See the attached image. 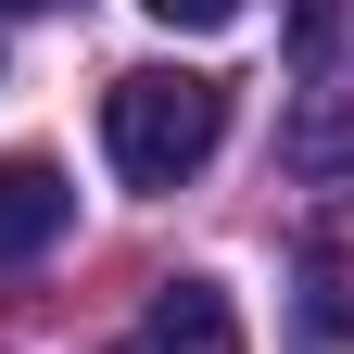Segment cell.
Returning a JSON list of instances; mask_svg holds the SVG:
<instances>
[{"instance_id":"obj_1","label":"cell","mask_w":354,"mask_h":354,"mask_svg":"<svg viewBox=\"0 0 354 354\" xmlns=\"http://www.w3.org/2000/svg\"><path fill=\"white\" fill-rule=\"evenodd\" d=\"M215 140H228V88L190 76V64H140L102 88V152L127 190H177V177H203Z\"/></svg>"},{"instance_id":"obj_2","label":"cell","mask_w":354,"mask_h":354,"mask_svg":"<svg viewBox=\"0 0 354 354\" xmlns=\"http://www.w3.org/2000/svg\"><path fill=\"white\" fill-rule=\"evenodd\" d=\"M64 228H76L64 165H51V152H0V279H13V266H38Z\"/></svg>"},{"instance_id":"obj_3","label":"cell","mask_w":354,"mask_h":354,"mask_svg":"<svg viewBox=\"0 0 354 354\" xmlns=\"http://www.w3.org/2000/svg\"><path fill=\"white\" fill-rule=\"evenodd\" d=\"M114 354H241V304L215 291V279H165V291H152V317L127 329Z\"/></svg>"},{"instance_id":"obj_6","label":"cell","mask_w":354,"mask_h":354,"mask_svg":"<svg viewBox=\"0 0 354 354\" xmlns=\"http://www.w3.org/2000/svg\"><path fill=\"white\" fill-rule=\"evenodd\" d=\"M0 13H64V0H0Z\"/></svg>"},{"instance_id":"obj_5","label":"cell","mask_w":354,"mask_h":354,"mask_svg":"<svg viewBox=\"0 0 354 354\" xmlns=\"http://www.w3.org/2000/svg\"><path fill=\"white\" fill-rule=\"evenodd\" d=\"M152 26H177V38H215V26H241V0H140Z\"/></svg>"},{"instance_id":"obj_4","label":"cell","mask_w":354,"mask_h":354,"mask_svg":"<svg viewBox=\"0 0 354 354\" xmlns=\"http://www.w3.org/2000/svg\"><path fill=\"white\" fill-rule=\"evenodd\" d=\"M291 165H317V177L354 165V114H342V102H304V114H291Z\"/></svg>"}]
</instances>
